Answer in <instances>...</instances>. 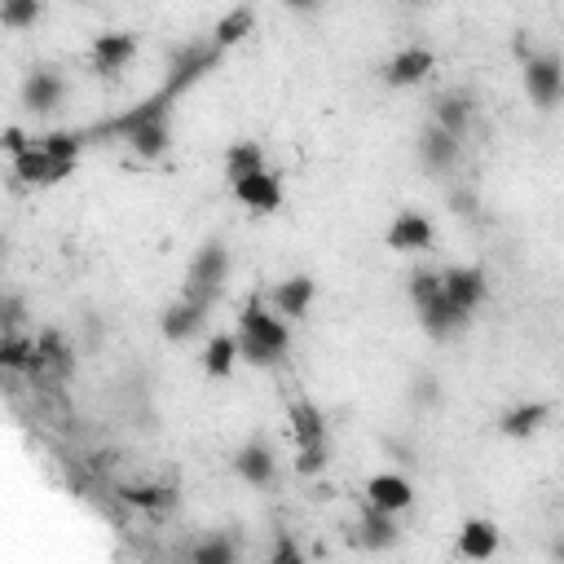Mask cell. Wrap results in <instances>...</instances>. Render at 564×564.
I'll return each mask as SVG.
<instances>
[{
  "label": "cell",
  "instance_id": "obj_1",
  "mask_svg": "<svg viewBox=\"0 0 564 564\" xmlns=\"http://www.w3.org/2000/svg\"><path fill=\"white\" fill-rule=\"evenodd\" d=\"M287 344H291L287 322L274 317L261 300H248L243 313H238V358H248L252 366H278Z\"/></svg>",
  "mask_w": 564,
  "mask_h": 564
},
{
  "label": "cell",
  "instance_id": "obj_2",
  "mask_svg": "<svg viewBox=\"0 0 564 564\" xmlns=\"http://www.w3.org/2000/svg\"><path fill=\"white\" fill-rule=\"evenodd\" d=\"M411 300H415L419 322H424V331H428L433 340H450V336L463 327V322H467V313L446 300L437 274H411Z\"/></svg>",
  "mask_w": 564,
  "mask_h": 564
},
{
  "label": "cell",
  "instance_id": "obj_3",
  "mask_svg": "<svg viewBox=\"0 0 564 564\" xmlns=\"http://www.w3.org/2000/svg\"><path fill=\"white\" fill-rule=\"evenodd\" d=\"M225 278H229V252H225V243H216V238H212V243H203L195 252L181 296H190V300H199V304L212 309L221 300V291H225Z\"/></svg>",
  "mask_w": 564,
  "mask_h": 564
},
{
  "label": "cell",
  "instance_id": "obj_4",
  "mask_svg": "<svg viewBox=\"0 0 564 564\" xmlns=\"http://www.w3.org/2000/svg\"><path fill=\"white\" fill-rule=\"evenodd\" d=\"M221 62V49L216 45H186L181 53H173V71H168V85H164V93L177 102L195 79H203L212 66Z\"/></svg>",
  "mask_w": 564,
  "mask_h": 564
},
{
  "label": "cell",
  "instance_id": "obj_5",
  "mask_svg": "<svg viewBox=\"0 0 564 564\" xmlns=\"http://www.w3.org/2000/svg\"><path fill=\"white\" fill-rule=\"evenodd\" d=\"M560 85H564V71H560L555 53H538L525 62V89L542 111H551L560 102Z\"/></svg>",
  "mask_w": 564,
  "mask_h": 564
},
{
  "label": "cell",
  "instance_id": "obj_6",
  "mask_svg": "<svg viewBox=\"0 0 564 564\" xmlns=\"http://www.w3.org/2000/svg\"><path fill=\"white\" fill-rule=\"evenodd\" d=\"M66 98V79L49 66H36L27 79H23V106L36 111V115H53Z\"/></svg>",
  "mask_w": 564,
  "mask_h": 564
},
{
  "label": "cell",
  "instance_id": "obj_7",
  "mask_svg": "<svg viewBox=\"0 0 564 564\" xmlns=\"http://www.w3.org/2000/svg\"><path fill=\"white\" fill-rule=\"evenodd\" d=\"M71 168H75V164H58V159H49L40 141H32L27 150L14 154V173H18L27 186H58L62 177H71Z\"/></svg>",
  "mask_w": 564,
  "mask_h": 564
},
{
  "label": "cell",
  "instance_id": "obj_8",
  "mask_svg": "<svg viewBox=\"0 0 564 564\" xmlns=\"http://www.w3.org/2000/svg\"><path fill=\"white\" fill-rule=\"evenodd\" d=\"M437 66V58H433V49H424V45H411V49H401V53H392L388 58V66H384V79L392 89H411V85H424V75Z\"/></svg>",
  "mask_w": 564,
  "mask_h": 564
},
{
  "label": "cell",
  "instance_id": "obj_9",
  "mask_svg": "<svg viewBox=\"0 0 564 564\" xmlns=\"http://www.w3.org/2000/svg\"><path fill=\"white\" fill-rule=\"evenodd\" d=\"M229 186H234V199L248 203L252 212H278L283 208V181L270 168H261V173H252L243 181H229Z\"/></svg>",
  "mask_w": 564,
  "mask_h": 564
},
{
  "label": "cell",
  "instance_id": "obj_10",
  "mask_svg": "<svg viewBox=\"0 0 564 564\" xmlns=\"http://www.w3.org/2000/svg\"><path fill=\"white\" fill-rule=\"evenodd\" d=\"M411 499H415V490H411V480L406 476H397V472H379V476H371L366 480V503L371 507H384V512H406L411 507Z\"/></svg>",
  "mask_w": 564,
  "mask_h": 564
},
{
  "label": "cell",
  "instance_id": "obj_11",
  "mask_svg": "<svg viewBox=\"0 0 564 564\" xmlns=\"http://www.w3.org/2000/svg\"><path fill=\"white\" fill-rule=\"evenodd\" d=\"M388 248L392 252H428L433 248V221L419 212H401L388 225Z\"/></svg>",
  "mask_w": 564,
  "mask_h": 564
},
{
  "label": "cell",
  "instance_id": "obj_12",
  "mask_svg": "<svg viewBox=\"0 0 564 564\" xmlns=\"http://www.w3.org/2000/svg\"><path fill=\"white\" fill-rule=\"evenodd\" d=\"M208 313H212L208 304H199V300L181 296L177 304H168V309H164V322H159V327H164V340H173V344L190 340V336L203 327V317H208Z\"/></svg>",
  "mask_w": 564,
  "mask_h": 564
},
{
  "label": "cell",
  "instance_id": "obj_13",
  "mask_svg": "<svg viewBox=\"0 0 564 564\" xmlns=\"http://www.w3.org/2000/svg\"><path fill=\"white\" fill-rule=\"evenodd\" d=\"M441 291H446V300H450L454 309L472 313L480 300H486V274H480V270H472V265H463V270H450V274L441 278Z\"/></svg>",
  "mask_w": 564,
  "mask_h": 564
},
{
  "label": "cell",
  "instance_id": "obj_14",
  "mask_svg": "<svg viewBox=\"0 0 564 564\" xmlns=\"http://www.w3.org/2000/svg\"><path fill=\"white\" fill-rule=\"evenodd\" d=\"M274 450H270V441H248V446H238V454H234V472L248 480V486H270L274 480Z\"/></svg>",
  "mask_w": 564,
  "mask_h": 564
},
{
  "label": "cell",
  "instance_id": "obj_15",
  "mask_svg": "<svg viewBox=\"0 0 564 564\" xmlns=\"http://www.w3.org/2000/svg\"><path fill=\"white\" fill-rule=\"evenodd\" d=\"M133 53H137V40L128 36V32H111V36H98L93 40V71L98 75H120L128 62H133Z\"/></svg>",
  "mask_w": 564,
  "mask_h": 564
},
{
  "label": "cell",
  "instance_id": "obj_16",
  "mask_svg": "<svg viewBox=\"0 0 564 564\" xmlns=\"http://www.w3.org/2000/svg\"><path fill=\"white\" fill-rule=\"evenodd\" d=\"M128 146H133V154H141V159H159L168 150V141H173V128H168V111H159V115H150V120H141L128 137H124Z\"/></svg>",
  "mask_w": 564,
  "mask_h": 564
},
{
  "label": "cell",
  "instance_id": "obj_17",
  "mask_svg": "<svg viewBox=\"0 0 564 564\" xmlns=\"http://www.w3.org/2000/svg\"><path fill=\"white\" fill-rule=\"evenodd\" d=\"M547 419H551V406H547V401H525V406H512V411L499 419V433L512 437V441H525V437H534Z\"/></svg>",
  "mask_w": 564,
  "mask_h": 564
},
{
  "label": "cell",
  "instance_id": "obj_18",
  "mask_svg": "<svg viewBox=\"0 0 564 564\" xmlns=\"http://www.w3.org/2000/svg\"><path fill=\"white\" fill-rule=\"evenodd\" d=\"M419 159H424L428 168H437V173L454 168V164H459V137H450L446 128L428 124L424 137H419Z\"/></svg>",
  "mask_w": 564,
  "mask_h": 564
},
{
  "label": "cell",
  "instance_id": "obj_19",
  "mask_svg": "<svg viewBox=\"0 0 564 564\" xmlns=\"http://www.w3.org/2000/svg\"><path fill=\"white\" fill-rule=\"evenodd\" d=\"M313 296H317V283H313L309 274H296V278H287V283L274 287V304H278V313H287V317H304L309 304H313Z\"/></svg>",
  "mask_w": 564,
  "mask_h": 564
},
{
  "label": "cell",
  "instance_id": "obj_20",
  "mask_svg": "<svg viewBox=\"0 0 564 564\" xmlns=\"http://www.w3.org/2000/svg\"><path fill=\"white\" fill-rule=\"evenodd\" d=\"M499 551V529H494V521H467L463 529H459V555H467V560H490Z\"/></svg>",
  "mask_w": 564,
  "mask_h": 564
},
{
  "label": "cell",
  "instance_id": "obj_21",
  "mask_svg": "<svg viewBox=\"0 0 564 564\" xmlns=\"http://www.w3.org/2000/svg\"><path fill=\"white\" fill-rule=\"evenodd\" d=\"M287 415H291V433H296L300 446H322V441H327V419H322V411L313 406V401H291Z\"/></svg>",
  "mask_w": 564,
  "mask_h": 564
},
{
  "label": "cell",
  "instance_id": "obj_22",
  "mask_svg": "<svg viewBox=\"0 0 564 564\" xmlns=\"http://www.w3.org/2000/svg\"><path fill=\"white\" fill-rule=\"evenodd\" d=\"M252 27H256V14H252V5H234L221 23H216V32H212V45L225 53V49H234L243 36H252Z\"/></svg>",
  "mask_w": 564,
  "mask_h": 564
},
{
  "label": "cell",
  "instance_id": "obj_23",
  "mask_svg": "<svg viewBox=\"0 0 564 564\" xmlns=\"http://www.w3.org/2000/svg\"><path fill=\"white\" fill-rule=\"evenodd\" d=\"M0 366L5 371H40V358H36V340L18 336V331H5L0 336Z\"/></svg>",
  "mask_w": 564,
  "mask_h": 564
},
{
  "label": "cell",
  "instance_id": "obj_24",
  "mask_svg": "<svg viewBox=\"0 0 564 564\" xmlns=\"http://www.w3.org/2000/svg\"><path fill=\"white\" fill-rule=\"evenodd\" d=\"M261 168H265V150L256 141H234L225 150V177L229 181H243V177H252Z\"/></svg>",
  "mask_w": 564,
  "mask_h": 564
},
{
  "label": "cell",
  "instance_id": "obj_25",
  "mask_svg": "<svg viewBox=\"0 0 564 564\" xmlns=\"http://www.w3.org/2000/svg\"><path fill=\"white\" fill-rule=\"evenodd\" d=\"M392 542H397V521H392V512L366 503V516H362V547H371V551H388Z\"/></svg>",
  "mask_w": 564,
  "mask_h": 564
},
{
  "label": "cell",
  "instance_id": "obj_26",
  "mask_svg": "<svg viewBox=\"0 0 564 564\" xmlns=\"http://www.w3.org/2000/svg\"><path fill=\"white\" fill-rule=\"evenodd\" d=\"M128 507H141V512H168L177 503V490L173 486H120L115 490Z\"/></svg>",
  "mask_w": 564,
  "mask_h": 564
},
{
  "label": "cell",
  "instance_id": "obj_27",
  "mask_svg": "<svg viewBox=\"0 0 564 564\" xmlns=\"http://www.w3.org/2000/svg\"><path fill=\"white\" fill-rule=\"evenodd\" d=\"M467 120H472V102H467V98H459V93L437 98V128H446L450 137H459V141H463Z\"/></svg>",
  "mask_w": 564,
  "mask_h": 564
},
{
  "label": "cell",
  "instance_id": "obj_28",
  "mask_svg": "<svg viewBox=\"0 0 564 564\" xmlns=\"http://www.w3.org/2000/svg\"><path fill=\"white\" fill-rule=\"evenodd\" d=\"M36 358H40V371H53V375H71V349L62 344V336L58 331H45L40 340H36Z\"/></svg>",
  "mask_w": 564,
  "mask_h": 564
},
{
  "label": "cell",
  "instance_id": "obj_29",
  "mask_svg": "<svg viewBox=\"0 0 564 564\" xmlns=\"http://www.w3.org/2000/svg\"><path fill=\"white\" fill-rule=\"evenodd\" d=\"M234 358H238V340H234V336H212V344H208V353H203V371H208L212 379H225V375L234 371Z\"/></svg>",
  "mask_w": 564,
  "mask_h": 564
},
{
  "label": "cell",
  "instance_id": "obj_30",
  "mask_svg": "<svg viewBox=\"0 0 564 564\" xmlns=\"http://www.w3.org/2000/svg\"><path fill=\"white\" fill-rule=\"evenodd\" d=\"M40 23V0H0V27L23 32Z\"/></svg>",
  "mask_w": 564,
  "mask_h": 564
},
{
  "label": "cell",
  "instance_id": "obj_31",
  "mask_svg": "<svg viewBox=\"0 0 564 564\" xmlns=\"http://www.w3.org/2000/svg\"><path fill=\"white\" fill-rule=\"evenodd\" d=\"M190 560H195V564H234V560H238V547H234L229 538L212 534V538H203V542L190 551Z\"/></svg>",
  "mask_w": 564,
  "mask_h": 564
},
{
  "label": "cell",
  "instance_id": "obj_32",
  "mask_svg": "<svg viewBox=\"0 0 564 564\" xmlns=\"http://www.w3.org/2000/svg\"><path fill=\"white\" fill-rule=\"evenodd\" d=\"M40 146L49 159H58V164H75L79 146H85V133H49V137H40Z\"/></svg>",
  "mask_w": 564,
  "mask_h": 564
},
{
  "label": "cell",
  "instance_id": "obj_33",
  "mask_svg": "<svg viewBox=\"0 0 564 564\" xmlns=\"http://www.w3.org/2000/svg\"><path fill=\"white\" fill-rule=\"evenodd\" d=\"M23 317H27L23 296H14V291H0V331H18V327H23Z\"/></svg>",
  "mask_w": 564,
  "mask_h": 564
},
{
  "label": "cell",
  "instance_id": "obj_34",
  "mask_svg": "<svg viewBox=\"0 0 564 564\" xmlns=\"http://www.w3.org/2000/svg\"><path fill=\"white\" fill-rule=\"evenodd\" d=\"M322 467H327V441H322V446H300L296 472H300V476H313V472H322Z\"/></svg>",
  "mask_w": 564,
  "mask_h": 564
},
{
  "label": "cell",
  "instance_id": "obj_35",
  "mask_svg": "<svg viewBox=\"0 0 564 564\" xmlns=\"http://www.w3.org/2000/svg\"><path fill=\"white\" fill-rule=\"evenodd\" d=\"M419 401H424V406H433V401H437V379H415V406H419Z\"/></svg>",
  "mask_w": 564,
  "mask_h": 564
},
{
  "label": "cell",
  "instance_id": "obj_36",
  "mask_svg": "<svg viewBox=\"0 0 564 564\" xmlns=\"http://www.w3.org/2000/svg\"><path fill=\"white\" fill-rule=\"evenodd\" d=\"M0 146H5V150H14V154H18V150H27L32 141H27V137H23L18 128H5V133H0Z\"/></svg>",
  "mask_w": 564,
  "mask_h": 564
},
{
  "label": "cell",
  "instance_id": "obj_37",
  "mask_svg": "<svg viewBox=\"0 0 564 564\" xmlns=\"http://www.w3.org/2000/svg\"><path fill=\"white\" fill-rule=\"evenodd\" d=\"M274 560L283 564V560H300V547L291 542V538H278V547H274Z\"/></svg>",
  "mask_w": 564,
  "mask_h": 564
},
{
  "label": "cell",
  "instance_id": "obj_38",
  "mask_svg": "<svg viewBox=\"0 0 564 564\" xmlns=\"http://www.w3.org/2000/svg\"><path fill=\"white\" fill-rule=\"evenodd\" d=\"M287 5H291L296 14H317V10H322V0H287Z\"/></svg>",
  "mask_w": 564,
  "mask_h": 564
},
{
  "label": "cell",
  "instance_id": "obj_39",
  "mask_svg": "<svg viewBox=\"0 0 564 564\" xmlns=\"http://www.w3.org/2000/svg\"><path fill=\"white\" fill-rule=\"evenodd\" d=\"M406 5H428V0H406Z\"/></svg>",
  "mask_w": 564,
  "mask_h": 564
},
{
  "label": "cell",
  "instance_id": "obj_40",
  "mask_svg": "<svg viewBox=\"0 0 564 564\" xmlns=\"http://www.w3.org/2000/svg\"><path fill=\"white\" fill-rule=\"evenodd\" d=\"M0 256H5V238H0Z\"/></svg>",
  "mask_w": 564,
  "mask_h": 564
}]
</instances>
